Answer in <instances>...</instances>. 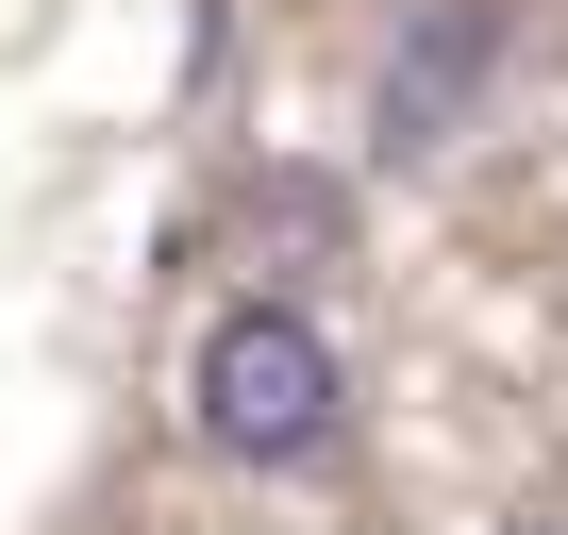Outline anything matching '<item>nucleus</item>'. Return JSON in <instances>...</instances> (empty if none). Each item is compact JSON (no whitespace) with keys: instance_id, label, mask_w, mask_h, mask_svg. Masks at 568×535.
Instances as JSON below:
<instances>
[{"instance_id":"nucleus-2","label":"nucleus","mask_w":568,"mask_h":535,"mask_svg":"<svg viewBox=\"0 0 568 535\" xmlns=\"http://www.w3.org/2000/svg\"><path fill=\"white\" fill-rule=\"evenodd\" d=\"M535 535H568V518H535Z\"/></svg>"},{"instance_id":"nucleus-1","label":"nucleus","mask_w":568,"mask_h":535,"mask_svg":"<svg viewBox=\"0 0 568 535\" xmlns=\"http://www.w3.org/2000/svg\"><path fill=\"white\" fill-rule=\"evenodd\" d=\"M184 418L234 468H318L335 418H352V369H335V335L302 302H217L201 319V369H184Z\"/></svg>"}]
</instances>
